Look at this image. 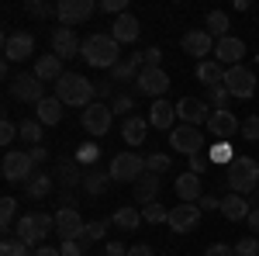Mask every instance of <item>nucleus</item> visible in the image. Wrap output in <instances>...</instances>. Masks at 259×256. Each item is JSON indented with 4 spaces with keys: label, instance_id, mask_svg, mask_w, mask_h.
Here are the masks:
<instances>
[{
    "label": "nucleus",
    "instance_id": "1",
    "mask_svg": "<svg viewBox=\"0 0 259 256\" xmlns=\"http://www.w3.org/2000/svg\"><path fill=\"white\" fill-rule=\"evenodd\" d=\"M83 59L90 62L94 69H114L121 62V45L114 42V35L107 31H94V35H87L83 39V52H80Z\"/></svg>",
    "mask_w": 259,
    "mask_h": 256
},
{
    "label": "nucleus",
    "instance_id": "2",
    "mask_svg": "<svg viewBox=\"0 0 259 256\" xmlns=\"http://www.w3.org/2000/svg\"><path fill=\"white\" fill-rule=\"evenodd\" d=\"M56 97L69 107H90L97 97V83H90L80 73H66L62 80H56Z\"/></svg>",
    "mask_w": 259,
    "mask_h": 256
},
{
    "label": "nucleus",
    "instance_id": "3",
    "mask_svg": "<svg viewBox=\"0 0 259 256\" xmlns=\"http://www.w3.org/2000/svg\"><path fill=\"white\" fill-rule=\"evenodd\" d=\"M14 232L24 246H35L38 249L45 236L49 232H56V215H49V211H31V215H21L18 225H14Z\"/></svg>",
    "mask_w": 259,
    "mask_h": 256
},
{
    "label": "nucleus",
    "instance_id": "4",
    "mask_svg": "<svg viewBox=\"0 0 259 256\" xmlns=\"http://www.w3.org/2000/svg\"><path fill=\"white\" fill-rule=\"evenodd\" d=\"M228 187L232 194H252L259 187V163L252 156H235L228 163Z\"/></svg>",
    "mask_w": 259,
    "mask_h": 256
},
{
    "label": "nucleus",
    "instance_id": "5",
    "mask_svg": "<svg viewBox=\"0 0 259 256\" xmlns=\"http://www.w3.org/2000/svg\"><path fill=\"white\" fill-rule=\"evenodd\" d=\"M107 173H111V180H114V184H135V180L145 173V156H139L135 149L118 153V156L111 159Z\"/></svg>",
    "mask_w": 259,
    "mask_h": 256
},
{
    "label": "nucleus",
    "instance_id": "6",
    "mask_svg": "<svg viewBox=\"0 0 259 256\" xmlns=\"http://www.w3.org/2000/svg\"><path fill=\"white\" fill-rule=\"evenodd\" d=\"M256 73L249 69V66H228V73H225V90L232 94V97L239 100H249L256 94Z\"/></svg>",
    "mask_w": 259,
    "mask_h": 256
},
{
    "label": "nucleus",
    "instance_id": "7",
    "mask_svg": "<svg viewBox=\"0 0 259 256\" xmlns=\"http://www.w3.org/2000/svg\"><path fill=\"white\" fill-rule=\"evenodd\" d=\"M11 94H14L21 104H35V107H38L41 100H45V83H41L35 73H24V69H21L18 77L11 80Z\"/></svg>",
    "mask_w": 259,
    "mask_h": 256
},
{
    "label": "nucleus",
    "instance_id": "8",
    "mask_svg": "<svg viewBox=\"0 0 259 256\" xmlns=\"http://www.w3.org/2000/svg\"><path fill=\"white\" fill-rule=\"evenodd\" d=\"M83 132H90V135L104 138L107 132H111V121H114V111L104 104V100H94L90 107H83Z\"/></svg>",
    "mask_w": 259,
    "mask_h": 256
},
{
    "label": "nucleus",
    "instance_id": "9",
    "mask_svg": "<svg viewBox=\"0 0 259 256\" xmlns=\"http://www.w3.org/2000/svg\"><path fill=\"white\" fill-rule=\"evenodd\" d=\"M169 145H173L177 153L194 159V156L204 153V135H200V128H194V125H177V128L169 132Z\"/></svg>",
    "mask_w": 259,
    "mask_h": 256
},
{
    "label": "nucleus",
    "instance_id": "10",
    "mask_svg": "<svg viewBox=\"0 0 259 256\" xmlns=\"http://www.w3.org/2000/svg\"><path fill=\"white\" fill-rule=\"evenodd\" d=\"M0 170H4V180H11V184H28V177L35 173V159L31 153H7Z\"/></svg>",
    "mask_w": 259,
    "mask_h": 256
},
{
    "label": "nucleus",
    "instance_id": "11",
    "mask_svg": "<svg viewBox=\"0 0 259 256\" xmlns=\"http://www.w3.org/2000/svg\"><path fill=\"white\" fill-rule=\"evenodd\" d=\"M177 118H180V125L200 128V125H207V118H211V107H207V100H200V97H180L177 100Z\"/></svg>",
    "mask_w": 259,
    "mask_h": 256
},
{
    "label": "nucleus",
    "instance_id": "12",
    "mask_svg": "<svg viewBox=\"0 0 259 256\" xmlns=\"http://www.w3.org/2000/svg\"><path fill=\"white\" fill-rule=\"evenodd\" d=\"M83 52V39L76 35V28H56L52 31V56H59V59H76Z\"/></svg>",
    "mask_w": 259,
    "mask_h": 256
},
{
    "label": "nucleus",
    "instance_id": "13",
    "mask_svg": "<svg viewBox=\"0 0 259 256\" xmlns=\"http://www.w3.org/2000/svg\"><path fill=\"white\" fill-rule=\"evenodd\" d=\"M35 56V39L28 31H14V35H4V59L7 62H24Z\"/></svg>",
    "mask_w": 259,
    "mask_h": 256
},
{
    "label": "nucleus",
    "instance_id": "14",
    "mask_svg": "<svg viewBox=\"0 0 259 256\" xmlns=\"http://www.w3.org/2000/svg\"><path fill=\"white\" fill-rule=\"evenodd\" d=\"M135 90L139 94H145V97H156V100H162V94L169 90V77H166V69H142L139 73V80H135Z\"/></svg>",
    "mask_w": 259,
    "mask_h": 256
},
{
    "label": "nucleus",
    "instance_id": "15",
    "mask_svg": "<svg viewBox=\"0 0 259 256\" xmlns=\"http://www.w3.org/2000/svg\"><path fill=\"white\" fill-rule=\"evenodd\" d=\"M94 11H97L94 0H59V24L62 28H76V24H83Z\"/></svg>",
    "mask_w": 259,
    "mask_h": 256
},
{
    "label": "nucleus",
    "instance_id": "16",
    "mask_svg": "<svg viewBox=\"0 0 259 256\" xmlns=\"http://www.w3.org/2000/svg\"><path fill=\"white\" fill-rule=\"evenodd\" d=\"M197 225H200V208H197V204L180 201L177 208H169V229H173V232L187 236V232H194Z\"/></svg>",
    "mask_w": 259,
    "mask_h": 256
},
{
    "label": "nucleus",
    "instance_id": "17",
    "mask_svg": "<svg viewBox=\"0 0 259 256\" xmlns=\"http://www.w3.org/2000/svg\"><path fill=\"white\" fill-rule=\"evenodd\" d=\"M87 232V222L80 218V211H56V236L62 242H80Z\"/></svg>",
    "mask_w": 259,
    "mask_h": 256
},
{
    "label": "nucleus",
    "instance_id": "18",
    "mask_svg": "<svg viewBox=\"0 0 259 256\" xmlns=\"http://www.w3.org/2000/svg\"><path fill=\"white\" fill-rule=\"evenodd\" d=\"M207 128H211V135L221 138V142H228L232 135H239L242 132V121L232 115V111H211V118H207Z\"/></svg>",
    "mask_w": 259,
    "mask_h": 256
},
{
    "label": "nucleus",
    "instance_id": "19",
    "mask_svg": "<svg viewBox=\"0 0 259 256\" xmlns=\"http://www.w3.org/2000/svg\"><path fill=\"white\" fill-rule=\"evenodd\" d=\"M180 45H183V52H187V56H194V59L204 62V56H211V49H214L218 42L207 35V28H197V31H187Z\"/></svg>",
    "mask_w": 259,
    "mask_h": 256
},
{
    "label": "nucleus",
    "instance_id": "20",
    "mask_svg": "<svg viewBox=\"0 0 259 256\" xmlns=\"http://www.w3.org/2000/svg\"><path fill=\"white\" fill-rule=\"evenodd\" d=\"M242 56H245V42L235 39V35H228V39H218L214 45V59L228 69V66H242Z\"/></svg>",
    "mask_w": 259,
    "mask_h": 256
},
{
    "label": "nucleus",
    "instance_id": "21",
    "mask_svg": "<svg viewBox=\"0 0 259 256\" xmlns=\"http://www.w3.org/2000/svg\"><path fill=\"white\" fill-rule=\"evenodd\" d=\"M177 104H169V100H152V107H149V125L152 128H159V132H173L177 125Z\"/></svg>",
    "mask_w": 259,
    "mask_h": 256
},
{
    "label": "nucleus",
    "instance_id": "22",
    "mask_svg": "<svg viewBox=\"0 0 259 256\" xmlns=\"http://www.w3.org/2000/svg\"><path fill=\"white\" fill-rule=\"evenodd\" d=\"M111 35H114V42H118V45H132V42L142 35L139 18H135V14H118V18H114V24H111Z\"/></svg>",
    "mask_w": 259,
    "mask_h": 256
},
{
    "label": "nucleus",
    "instance_id": "23",
    "mask_svg": "<svg viewBox=\"0 0 259 256\" xmlns=\"http://www.w3.org/2000/svg\"><path fill=\"white\" fill-rule=\"evenodd\" d=\"M156 194H159V173H149V170H145V173L132 184V197L145 208V204H152V201H156Z\"/></svg>",
    "mask_w": 259,
    "mask_h": 256
},
{
    "label": "nucleus",
    "instance_id": "24",
    "mask_svg": "<svg viewBox=\"0 0 259 256\" xmlns=\"http://www.w3.org/2000/svg\"><path fill=\"white\" fill-rule=\"evenodd\" d=\"M56 184H62L66 191H73L76 184H83V173H80V163L76 159H69V156H62V159H56Z\"/></svg>",
    "mask_w": 259,
    "mask_h": 256
},
{
    "label": "nucleus",
    "instance_id": "25",
    "mask_svg": "<svg viewBox=\"0 0 259 256\" xmlns=\"http://www.w3.org/2000/svg\"><path fill=\"white\" fill-rule=\"evenodd\" d=\"M145 135H149V118H139V115L124 118V125H121V138H124L132 149H139L142 142H145Z\"/></svg>",
    "mask_w": 259,
    "mask_h": 256
},
{
    "label": "nucleus",
    "instance_id": "26",
    "mask_svg": "<svg viewBox=\"0 0 259 256\" xmlns=\"http://www.w3.org/2000/svg\"><path fill=\"white\" fill-rule=\"evenodd\" d=\"M221 215L228 218V222H245V218L252 215V208H249V201L242 194H225L221 197Z\"/></svg>",
    "mask_w": 259,
    "mask_h": 256
},
{
    "label": "nucleus",
    "instance_id": "27",
    "mask_svg": "<svg viewBox=\"0 0 259 256\" xmlns=\"http://www.w3.org/2000/svg\"><path fill=\"white\" fill-rule=\"evenodd\" d=\"M52 184H56V177H49L45 170H35V173L28 177V184H24V197H31V201H41V197L52 194Z\"/></svg>",
    "mask_w": 259,
    "mask_h": 256
},
{
    "label": "nucleus",
    "instance_id": "28",
    "mask_svg": "<svg viewBox=\"0 0 259 256\" xmlns=\"http://www.w3.org/2000/svg\"><path fill=\"white\" fill-rule=\"evenodd\" d=\"M177 194H180V201H187V204H197L200 201V194H204V187H200V177L197 173H180L177 177Z\"/></svg>",
    "mask_w": 259,
    "mask_h": 256
},
{
    "label": "nucleus",
    "instance_id": "29",
    "mask_svg": "<svg viewBox=\"0 0 259 256\" xmlns=\"http://www.w3.org/2000/svg\"><path fill=\"white\" fill-rule=\"evenodd\" d=\"M31 73H35L41 83H49V80H62V77H66V69H62V59H59V56H38Z\"/></svg>",
    "mask_w": 259,
    "mask_h": 256
},
{
    "label": "nucleus",
    "instance_id": "30",
    "mask_svg": "<svg viewBox=\"0 0 259 256\" xmlns=\"http://www.w3.org/2000/svg\"><path fill=\"white\" fill-rule=\"evenodd\" d=\"M225 73H228V69H225L218 59H204V62H197V80L204 83V87H207V90H211V87H221V83H225Z\"/></svg>",
    "mask_w": 259,
    "mask_h": 256
},
{
    "label": "nucleus",
    "instance_id": "31",
    "mask_svg": "<svg viewBox=\"0 0 259 256\" xmlns=\"http://www.w3.org/2000/svg\"><path fill=\"white\" fill-rule=\"evenodd\" d=\"M142 69H145V66H142V52H139V56H128V59H121L118 66L111 69V80H114V83H128V80H139Z\"/></svg>",
    "mask_w": 259,
    "mask_h": 256
},
{
    "label": "nucleus",
    "instance_id": "32",
    "mask_svg": "<svg viewBox=\"0 0 259 256\" xmlns=\"http://www.w3.org/2000/svg\"><path fill=\"white\" fill-rule=\"evenodd\" d=\"M107 184H114V180H111V173H104L100 166H90V170L83 173V191L90 197H100L107 191Z\"/></svg>",
    "mask_w": 259,
    "mask_h": 256
},
{
    "label": "nucleus",
    "instance_id": "33",
    "mask_svg": "<svg viewBox=\"0 0 259 256\" xmlns=\"http://www.w3.org/2000/svg\"><path fill=\"white\" fill-rule=\"evenodd\" d=\"M62 107H66V104H62L59 97H45L38 107H35V118H38L41 125H59L62 121Z\"/></svg>",
    "mask_w": 259,
    "mask_h": 256
},
{
    "label": "nucleus",
    "instance_id": "34",
    "mask_svg": "<svg viewBox=\"0 0 259 256\" xmlns=\"http://www.w3.org/2000/svg\"><path fill=\"white\" fill-rule=\"evenodd\" d=\"M111 225H118V229H124V232H135V229L142 225V211H139V208H132V204H124V208L114 211Z\"/></svg>",
    "mask_w": 259,
    "mask_h": 256
},
{
    "label": "nucleus",
    "instance_id": "35",
    "mask_svg": "<svg viewBox=\"0 0 259 256\" xmlns=\"http://www.w3.org/2000/svg\"><path fill=\"white\" fill-rule=\"evenodd\" d=\"M28 18H59V4H41V0H24Z\"/></svg>",
    "mask_w": 259,
    "mask_h": 256
},
{
    "label": "nucleus",
    "instance_id": "36",
    "mask_svg": "<svg viewBox=\"0 0 259 256\" xmlns=\"http://www.w3.org/2000/svg\"><path fill=\"white\" fill-rule=\"evenodd\" d=\"M207 35L211 39H228V14L225 11H211L207 14Z\"/></svg>",
    "mask_w": 259,
    "mask_h": 256
},
{
    "label": "nucleus",
    "instance_id": "37",
    "mask_svg": "<svg viewBox=\"0 0 259 256\" xmlns=\"http://www.w3.org/2000/svg\"><path fill=\"white\" fill-rule=\"evenodd\" d=\"M41 125L38 118H28V121H21V142H28V145H41Z\"/></svg>",
    "mask_w": 259,
    "mask_h": 256
},
{
    "label": "nucleus",
    "instance_id": "38",
    "mask_svg": "<svg viewBox=\"0 0 259 256\" xmlns=\"http://www.w3.org/2000/svg\"><path fill=\"white\" fill-rule=\"evenodd\" d=\"M0 225H4V232L11 225H18V201L14 197H0Z\"/></svg>",
    "mask_w": 259,
    "mask_h": 256
},
{
    "label": "nucleus",
    "instance_id": "39",
    "mask_svg": "<svg viewBox=\"0 0 259 256\" xmlns=\"http://www.w3.org/2000/svg\"><path fill=\"white\" fill-rule=\"evenodd\" d=\"M107 229H111V222H87V232H83V239H80V246H90V242H97V239H104L107 236Z\"/></svg>",
    "mask_w": 259,
    "mask_h": 256
},
{
    "label": "nucleus",
    "instance_id": "40",
    "mask_svg": "<svg viewBox=\"0 0 259 256\" xmlns=\"http://www.w3.org/2000/svg\"><path fill=\"white\" fill-rule=\"evenodd\" d=\"M142 222H156V225L159 222H169V208H162L159 201H152V204L142 208Z\"/></svg>",
    "mask_w": 259,
    "mask_h": 256
},
{
    "label": "nucleus",
    "instance_id": "41",
    "mask_svg": "<svg viewBox=\"0 0 259 256\" xmlns=\"http://www.w3.org/2000/svg\"><path fill=\"white\" fill-rule=\"evenodd\" d=\"M0 256H35L31 246H24L21 239H4L0 242Z\"/></svg>",
    "mask_w": 259,
    "mask_h": 256
},
{
    "label": "nucleus",
    "instance_id": "42",
    "mask_svg": "<svg viewBox=\"0 0 259 256\" xmlns=\"http://www.w3.org/2000/svg\"><path fill=\"white\" fill-rule=\"evenodd\" d=\"M111 111H114V115H124V118H132V111H135V97H132V94H118L114 104H111Z\"/></svg>",
    "mask_w": 259,
    "mask_h": 256
},
{
    "label": "nucleus",
    "instance_id": "43",
    "mask_svg": "<svg viewBox=\"0 0 259 256\" xmlns=\"http://www.w3.org/2000/svg\"><path fill=\"white\" fill-rule=\"evenodd\" d=\"M145 170H149V173H166V170H169V156H166V153H156V156H145Z\"/></svg>",
    "mask_w": 259,
    "mask_h": 256
},
{
    "label": "nucleus",
    "instance_id": "44",
    "mask_svg": "<svg viewBox=\"0 0 259 256\" xmlns=\"http://www.w3.org/2000/svg\"><path fill=\"white\" fill-rule=\"evenodd\" d=\"M18 135H21V128H18V125H14L11 118L0 121V145H11V142H14Z\"/></svg>",
    "mask_w": 259,
    "mask_h": 256
},
{
    "label": "nucleus",
    "instance_id": "45",
    "mask_svg": "<svg viewBox=\"0 0 259 256\" xmlns=\"http://www.w3.org/2000/svg\"><path fill=\"white\" fill-rule=\"evenodd\" d=\"M242 138L245 142H259V115H249L242 121Z\"/></svg>",
    "mask_w": 259,
    "mask_h": 256
},
{
    "label": "nucleus",
    "instance_id": "46",
    "mask_svg": "<svg viewBox=\"0 0 259 256\" xmlns=\"http://www.w3.org/2000/svg\"><path fill=\"white\" fill-rule=\"evenodd\" d=\"M235 256H259V239L256 236L239 239V242H235Z\"/></svg>",
    "mask_w": 259,
    "mask_h": 256
},
{
    "label": "nucleus",
    "instance_id": "47",
    "mask_svg": "<svg viewBox=\"0 0 259 256\" xmlns=\"http://www.w3.org/2000/svg\"><path fill=\"white\" fill-rule=\"evenodd\" d=\"M142 66H149V69H162V49H159V45H152V49L142 52Z\"/></svg>",
    "mask_w": 259,
    "mask_h": 256
},
{
    "label": "nucleus",
    "instance_id": "48",
    "mask_svg": "<svg viewBox=\"0 0 259 256\" xmlns=\"http://www.w3.org/2000/svg\"><path fill=\"white\" fill-rule=\"evenodd\" d=\"M232 145H228V142H218V145H214V149H211V166H214V163H232Z\"/></svg>",
    "mask_w": 259,
    "mask_h": 256
},
{
    "label": "nucleus",
    "instance_id": "49",
    "mask_svg": "<svg viewBox=\"0 0 259 256\" xmlns=\"http://www.w3.org/2000/svg\"><path fill=\"white\" fill-rule=\"evenodd\" d=\"M232 97L228 90H225V83L221 87H211V100H214V111H225V100Z\"/></svg>",
    "mask_w": 259,
    "mask_h": 256
},
{
    "label": "nucleus",
    "instance_id": "50",
    "mask_svg": "<svg viewBox=\"0 0 259 256\" xmlns=\"http://www.w3.org/2000/svg\"><path fill=\"white\" fill-rule=\"evenodd\" d=\"M197 208H200V211H221V201H218L214 194H200Z\"/></svg>",
    "mask_w": 259,
    "mask_h": 256
},
{
    "label": "nucleus",
    "instance_id": "51",
    "mask_svg": "<svg viewBox=\"0 0 259 256\" xmlns=\"http://www.w3.org/2000/svg\"><path fill=\"white\" fill-rule=\"evenodd\" d=\"M94 159H97V145H94V142H87L80 153H76V163H87V166H90Z\"/></svg>",
    "mask_w": 259,
    "mask_h": 256
},
{
    "label": "nucleus",
    "instance_id": "52",
    "mask_svg": "<svg viewBox=\"0 0 259 256\" xmlns=\"http://www.w3.org/2000/svg\"><path fill=\"white\" fill-rule=\"evenodd\" d=\"M104 11L114 14V18L118 14H128V0H104Z\"/></svg>",
    "mask_w": 259,
    "mask_h": 256
},
{
    "label": "nucleus",
    "instance_id": "53",
    "mask_svg": "<svg viewBox=\"0 0 259 256\" xmlns=\"http://www.w3.org/2000/svg\"><path fill=\"white\" fill-rule=\"evenodd\" d=\"M207 256H235V246H225V242H214V246H207Z\"/></svg>",
    "mask_w": 259,
    "mask_h": 256
},
{
    "label": "nucleus",
    "instance_id": "54",
    "mask_svg": "<svg viewBox=\"0 0 259 256\" xmlns=\"http://www.w3.org/2000/svg\"><path fill=\"white\" fill-rule=\"evenodd\" d=\"M104 253H107V256H128L132 249H128L124 242H107V246H104Z\"/></svg>",
    "mask_w": 259,
    "mask_h": 256
},
{
    "label": "nucleus",
    "instance_id": "55",
    "mask_svg": "<svg viewBox=\"0 0 259 256\" xmlns=\"http://www.w3.org/2000/svg\"><path fill=\"white\" fill-rule=\"evenodd\" d=\"M28 153H31V159H35V166H38V163H49V149H45V145H31Z\"/></svg>",
    "mask_w": 259,
    "mask_h": 256
},
{
    "label": "nucleus",
    "instance_id": "56",
    "mask_svg": "<svg viewBox=\"0 0 259 256\" xmlns=\"http://www.w3.org/2000/svg\"><path fill=\"white\" fill-rule=\"evenodd\" d=\"M59 253L62 256H83V246H80V242H62Z\"/></svg>",
    "mask_w": 259,
    "mask_h": 256
},
{
    "label": "nucleus",
    "instance_id": "57",
    "mask_svg": "<svg viewBox=\"0 0 259 256\" xmlns=\"http://www.w3.org/2000/svg\"><path fill=\"white\" fill-rule=\"evenodd\" d=\"M207 166H211V163H207L204 156H194V159H190V173H197V177L204 173V170H207Z\"/></svg>",
    "mask_w": 259,
    "mask_h": 256
},
{
    "label": "nucleus",
    "instance_id": "58",
    "mask_svg": "<svg viewBox=\"0 0 259 256\" xmlns=\"http://www.w3.org/2000/svg\"><path fill=\"white\" fill-rule=\"evenodd\" d=\"M245 225H249V232H252V236H259V208H256L249 218H245Z\"/></svg>",
    "mask_w": 259,
    "mask_h": 256
},
{
    "label": "nucleus",
    "instance_id": "59",
    "mask_svg": "<svg viewBox=\"0 0 259 256\" xmlns=\"http://www.w3.org/2000/svg\"><path fill=\"white\" fill-rule=\"evenodd\" d=\"M128 256H156V253H152V246H132Z\"/></svg>",
    "mask_w": 259,
    "mask_h": 256
},
{
    "label": "nucleus",
    "instance_id": "60",
    "mask_svg": "<svg viewBox=\"0 0 259 256\" xmlns=\"http://www.w3.org/2000/svg\"><path fill=\"white\" fill-rule=\"evenodd\" d=\"M35 256H62V253H59V249H52V246H38Z\"/></svg>",
    "mask_w": 259,
    "mask_h": 256
},
{
    "label": "nucleus",
    "instance_id": "61",
    "mask_svg": "<svg viewBox=\"0 0 259 256\" xmlns=\"http://www.w3.org/2000/svg\"><path fill=\"white\" fill-rule=\"evenodd\" d=\"M97 97H100V100L111 97V83H97Z\"/></svg>",
    "mask_w": 259,
    "mask_h": 256
},
{
    "label": "nucleus",
    "instance_id": "62",
    "mask_svg": "<svg viewBox=\"0 0 259 256\" xmlns=\"http://www.w3.org/2000/svg\"><path fill=\"white\" fill-rule=\"evenodd\" d=\"M256 204H259V187H256Z\"/></svg>",
    "mask_w": 259,
    "mask_h": 256
}]
</instances>
